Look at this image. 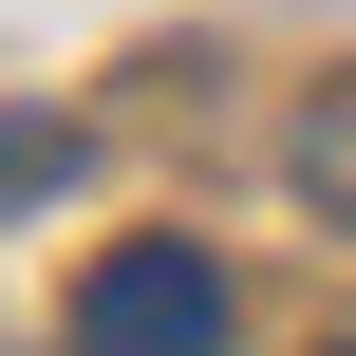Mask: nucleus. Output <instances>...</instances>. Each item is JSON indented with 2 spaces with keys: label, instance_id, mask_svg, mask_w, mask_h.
Listing matches in <instances>:
<instances>
[{
  "label": "nucleus",
  "instance_id": "f257e3e1",
  "mask_svg": "<svg viewBox=\"0 0 356 356\" xmlns=\"http://www.w3.org/2000/svg\"><path fill=\"white\" fill-rule=\"evenodd\" d=\"M75 356H225V263L207 244H113L75 282Z\"/></svg>",
  "mask_w": 356,
  "mask_h": 356
},
{
  "label": "nucleus",
  "instance_id": "f03ea898",
  "mask_svg": "<svg viewBox=\"0 0 356 356\" xmlns=\"http://www.w3.org/2000/svg\"><path fill=\"white\" fill-rule=\"evenodd\" d=\"M300 207H319V225H356V75L300 113Z\"/></svg>",
  "mask_w": 356,
  "mask_h": 356
},
{
  "label": "nucleus",
  "instance_id": "7ed1b4c3",
  "mask_svg": "<svg viewBox=\"0 0 356 356\" xmlns=\"http://www.w3.org/2000/svg\"><path fill=\"white\" fill-rule=\"evenodd\" d=\"M56 169H75L56 131H0V207H19V188H56Z\"/></svg>",
  "mask_w": 356,
  "mask_h": 356
},
{
  "label": "nucleus",
  "instance_id": "20e7f679",
  "mask_svg": "<svg viewBox=\"0 0 356 356\" xmlns=\"http://www.w3.org/2000/svg\"><path fill=\"white\" fill-rule=\"evenodd\" d=\"M338 356H356V338H338Z\"/></svg>",
  "mask_w": 356,
  "mask_h": 356
}]
</instances>
